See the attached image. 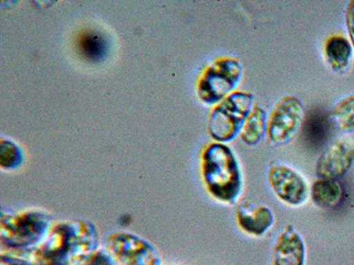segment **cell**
<instances>
[{"label": "cell", "mask_w": 354, "mask_h": 265, "mask_svg": "<svg viewBox=\"0 0 354 265\" xmlns=\"http://www.w3.org/2000/svg\"><path fill=\"white\" fill-rule=\"evenodd\" d=\"M99 233L93 224L68 220L50 227L36 248L28 249L31 265H84L97 251Z\"/></svg>", "instance_id": "6da1fadb"}, {"label": "cell", "mask_w": 354, "mask_h": 265, "mask_svg": "<svg viewBox=\"0 0 354 265\" xmlns=\"http://www.w3.org/2000/svg\"><path fill=\"white\" fill-rule=\"evenodd\" d=\"M203 178L208 192L220 203L234 204L242 193L241 167L225 144H210L205 150Z\"/></svg>", "instance_id": "7a4b0ae2"}, {"label": "cell", "mask_w": 354, "mask_h": 265, "mask_svg": "<svg viewBox=\"0 0 354 265\" xmlns=\"http://www.w3.org/2000/svg\"><path fill=\"white\" fill-rule=\"evenodd\" d=\"M50 227L46 216L39 211L2 213L0 221L1 248L30 249L46 238Z\"/></svg>", "instance_id": "3957f363"}, {"label": "cell", "mask_w": 354, "mask_h": 265, "mask_svg": "<svg viewBox=\"0 0 354 265\" xmlns=\"http://www.w3.org/2000/svg\"><path fill=\"white\" fill-rule=\"evenodd\" d=\"M254 108V95L236 91L221 101L212 112L208 129L220 144L229 143L241 132Z\"/></svg>", "instance_id": "277c9868"}, {"label": "cell", "mask_w": 354, "mask_h": 265, "mask_svg": "<svg viewBox=\"0 0 354 265\" xmlns=\"http://www.w3.org/2000/svg\"><path fill=\"white\" fill-rule=\"evenodd\" d=\"M243 66L239 59L223 58L214 62L205 72L198 86L201 99L216 105L232 94L241 81Z\"/></svg>", "instance_id": "5b68a950"}, {"label": "cell", "mask_w": 354, "mask_h": 265, "mask_svg": "<svg viewBox=\"0 0 354 265\" xmlns=\"http://www.w3.org/2000/svg\"><path fill=\"white\" fill-rule=\"evenodd\" d=\"M106 248L113 262L119 265H161L157 249L132 233H111L106 239Z\"/></svg>", "instance_id": "8992f818"}, {"label": "cell", "mask_w": 354, "mask_h": 265, "mask_svg": "<svg viewBox=\"0 0 354 265\" xmlns=\"http://www.w3.org/2000/svg\"><path fill=\"white\" fill-rule=\"evenodd\" d=\"M304 115V105L298 97L287 96L278 101L268 119L267 134L272 143H289L299 132Z\"/></svg>", "instance_id": "52a82bcc"}, {"label": "cell", "mask_w": 354, "mask_h": 265, "mask_svg": "<svg viewBox=\"0 0 354 265\" xmlns=\"http://www.w3.org/2000/svg\"><path fill=\"white\" fill-rule=\"evenodd\" d=\"M268 182L277 198L290 206H300L308 200V183L292 167L286 165L272 166L268 172Z\"/></svg>", "instance_id": "ba28073f"}, {"label": "cell", "mask_w": 354, "mask_h": 265, "mask_svg": "<svg viewBox=\"0 0 354 265\" xmlns=\"http://www.w3.org/2000/svg\"><path fill=\"white\" fill-rule=\"evenodd\" d=\"M353 163V145L346 141H337L319 157L316 173L320 179L336 181L349 172Z\"/></svg>", "instance_id": "9c48e42d"}, {"label": "cell", "mask_w": 354, "mask_h": 265, "mask_svg": "<svg viewBox=\"0 0 354 265\" xmlns=\"http://www.w3.org/2000/svg\"><path fill=\"white\" fill-rule=\"evenodd\" d=\"M236 220L243 232L254 237H261L274 226V216L266 205L245 201L236 210Z\"/></svg>", "instance_id": "30bf717a"}, {"label": "cell", "mask_w": 354, "mask_h": 265, "mask_svg": "<svg viewBox=\"0 0 354 265\" xmlns=\"http://www.w3.org/2000/svg\"><path fill=\"white\" fill-rule=\"evenodd\" d=\"M304 239L292 226H288L274 242L271 265H306Z\"/></svg>", "instance_id": "8fae6325"}, {"label": "cell", "mask_w": 354, "mask_h": 265, "mask_svg": "<svg viewBox=\"0 0 354 265\" xmlns=\"http://www.w3.org/2000/svg\"><path fill=\"white\" fill-rule=\"evenodd\" d=\"M311 197L316 206L330 209L339 203L342 189L333 179H319L312 186Z\"/></svg>", "instance_id": "7c38bea8"}, {"label": "cell", "mask_w": 354, "mask_h": 265, "mask_svg": "<svg viewBox=\"0 0 354 265\" xmlns=\"http://www.w3.org/2000/svg\"><path fill=\"white\" fill-rule=\"evenodd\" d=\"M267 127V112L260 106H254L240 132L242 141L248 146H254L263 138Z\"/></svg>", "instance_id": "4fadbf2b"}, {"label": "cell", "mask_w": 354, "mask_h": 265, "mask_svg": "<svg viewBox=\"0 0 354 265\" xmlns=\"http://www.w3.org/2000/svg\"><path fill=\"white\" fill-rule=\"evenodd\" d=\"M325 53L331 68L334 71H342L349 65L353 48L348 40L343 37L335 36L327 41Z\"/></svg>", "instance_id": "5bb4252c"}, {"label": "cell", "mask_w": 354, "mask_h": 265, "mask_svg": "<svg viewBox=\"0 0 354 265\" xmlns=\"http://www.w3.org/2000/svg\"><path fill=\"white\" fill-rule=\"evenodd\" d=\"M331 121L340 132H354V95L346 97L331 110Z\"/></svg>", "instance_id": "9a60e30c"}, {"label": "cell", "mask_w": 354, "mask_h": 265, "mask_svg": "<svg viewBox=\"0 0 354 265\" xmlns=\"http://www.w3.org/2000/svg\"><path fill=\"white\" fill-rule=\"evenodd\" d=\"M78 50L88 61H100L106 53V41L99 33L84 32L79 37Z\"/></svg>", "instance_id": "2e32d148"}, {"label": "cell", "mask_w": 354, "mask_h": 265, "mask_svg": "<svg viewBox=\"0 0 354 265\" xmlns=\"http://www.w3.org/2000/svg\"><path fill=\"white\" fill-rule=\"evenodd\" d=\"M115 264L107 252L96 251L88 258L84 265H115Z\"/></svg>", "instance_id": "e0dca14e"}, {"label": "cell", "mask_w": 354, "mask_h": 265, "mask_svg": "<svg viewBox=\"0 0 354 265\" xmlns=\"http://www.w3.org/2000/svg\"><path fill=\"white\" fill-rule=\"evenodd\" d=\"M346 23L351 41L354 47V0L350 1L346 11Z\"/></svg>", "instance_id": "ac0fdd59"}]
</instances>
